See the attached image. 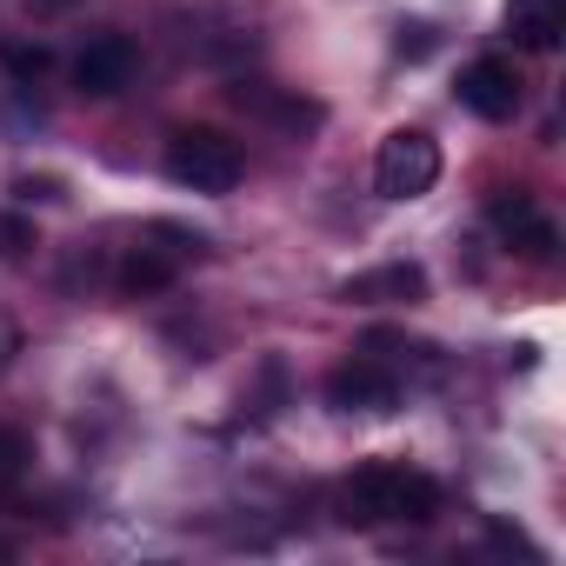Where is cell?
<instances>
[{
	"label": "cell",
	"instance_id": "e0dca14e",
	"mask_svg": "<svg viewBox=\"0 0 566 566\" xmlns=\"http://www.w3.org/2000/svg\"><path fill=\"white\" fill-rule=\"evenodd\" d=\"M28 8H41V14H67V8H81V0H28Z\"/></svg>",
	"mask_w": 566,
	"mask_h": 566
},
{
	"label": "cell",
	"instance_id": "2e32d148",
	"mask_svg": "<svg viewBox=\"0 0 566 566\" xmlns=\"http://www.w3.org/2000/svg\"><path fill=\"white\" fill-rule=\"evenodd\" d=\"M34 247V227L14 220V213H0V253H28Z\"/></svg>",
	"mask_w": 566,
	"mask_h": 566
},
{
	"label": "cell",
	"instance_id": "5b68a950",
	"mask_svg": "<svg viewBox=\"0 0 566 566\" xmlns=\"http://www.w3.org/2000/svg\"><path fill=\"white\" fill-rule=\"evenodd\" d=\"M453 94H460V107L480 114V120H513V114H520V74H513V61H500V54L467 61Z\"/></svg>",
	"mask_w": 566,
	"mask_h": 566
},
{
	"label": "cell",
	"instance_id": "30bf717a",
	"mask_svg": "<svg viewBox=\"0 0 566 566\" xmlns=\"http://www.w3.org/2000/svg\"><path fill=\"white\" fill-rule=\"evenodd\" d=\"M506 34L526 54H553L566 34V0H506Z\"/></svg>",
	"mask_w": 566,
	"mask_h": 566
},
{
	"label": "cell",
	"instance_id": "9a60e30c",
	"mask_svg": "<svg viewBox=\"0 0 566 566\" xmlns=\"http://www.w3.org/2000/svg\"><path fill=\"white\" fill-rule=\"evenodd\" d=\"M14 200H67V180H54V174H21V180H14Z\"/></svg>",
	"mask_w": 566,
	"mask_h": 566
},
{
	"label": "cell",
	"instance_id": "6da1fadb",
	"mask_svg": "<svg viewBox=\"0 0 566 566\" xmlns=\"http://www.w3.org/2000/svg\"><path fill=\"white\" fill-rule=\"evenodd\" d=\"M440 513V486L413 467H360L340 486V520L347 526H380V520H433Z\"/></svg>",
	"mask_w": 566,
	"mask_h": 566
},
{
	"label": "cell",
	"instance_id": "7c38bea8",
	"mask_svg": "<svg viewBox=\"0 0 566 566\" xmlns=\"http://www.w3.org/2000/svg\"><path fill=\"white\" fill-rule=\"evenodd\" d=\"M28 460H34L28 433H21V427H0V480H21V473H28Z\"/></svg>",
	"mask_w": 566,
	"mask_h": 566
},
{
	"label": "cell",
	"instance_id": "9c48e42d",
	"mask_svg": "<svg viewBox=\"0 0 566 566\" xmlns=\"http://www.w3.org/2000/svg\"><path fill=\"white\" fill-rule=\"evenodd\" d=\"M340 301H360V307H420V301H427V266H413V260L374 266V273L347 280Z\"/></svg>",
	"mask_w": 566,
	"mask_h": 566
},
{
	"label": "cell",
	"instance_id": "4fadbf2b",
	"mask_svg": "<svg viewBox=\"0 0 566 566\" xmlns=\"http://www.w3.org/2000/svg\"><path fill=\"white\" fill-rule=\"evenodd\" d=\"M0 61H8V74H14V81H41V74L54 67V54H48V48H0Z\"/></svg>",
	"mask_w": 566,
	"mask_h": 566
},
{
	"label": "cell",
	"instance_id": "7a4b0ae2",
	"mask_svg": "<svg viewBox=\"0 0 566 566\" xmlns=\"http://www.w3.org/2000/svg\"><path fill=\"white\" fill-rule=\"evenodd\" d=\"M167 174L180 187H193V193H233L240 174H247V154L213 127H180L167 140Z\"/></svg>",
	"mask_w": 566,
	"mask_h": 566
},
{
	"label": "cell",
	"instance_id": "52a82bcc",
	"mask_svg": "<svg viewBox=\"0 0 566 566\" xmlns=\"http://www.w3.org/2000/svg\"><path fill=\"white\" fill-rule=\"evenodd\" d=\"M134 67H140V48H134L127 34H101V41H87V54L74 61V87H81L87 101H114V94L134 81Z\"/></svg>",
	"mask_w": 566,
	"mask_h": 566
},
{
	"label": "cell",
	"instance_id": "277c9868",
	"mask_svg": "<svg viewBox=\"0 0 566 566\" xmlns=\"http://www.w3.org/2000/svg\"><path fill=\"white\" fill-rule=\"evenodd\" d=\"M486 213H493V227L513 240V253H520V260H539V266H546V260H559V227L533 207V193H526V187H500V193L486 200Z\"/></svg>",
	"mask_w": 566,
	"mask_h": 566
},
{
	"label": "cell",
	"instance_id": "3957f363",
	"mask_svg": "<svg viewBox=\"0 0 566 566\" xmlns=\"http://www.w3.org/2000/svg\"><path fill=\"white\" fill-rule=\"evenodd\" d=\"M433 180H440V140L433 134L400 127L380 140V154H374V193L380 200H420V193H433Z\"/></svg>",
	"mask_w": 566,
	"mask_h": 566
},
{
	"label": "cell",
	"instance_id": "5bb4252c",
	"mask_svg": "<svg viewBox=\"0 0 566 566\" xmlns=\"http://www.w3.org/2000/svg\"><path fill=\"white\" fill-rule=\"evenodd\" d=\"M394 48H400V61H427V54L440 48V34H433L427 21H413V28H400V41H394Z\"/></svg>",
	"mask_w": 566,
	"mask_h": 566
},
{
	"label": "cell",
	"instance_id": "ba28073f",
	"mask_svg": "<svg viewBox=\"0 0 566 566\" xmlns=\"http://www.w3.org/2000/svg\"><path fill=\"white\" fill-rule=\"evenodd\" d=\"M233 107H240V114H260V120H273L280 134H314V127L327 120V107H321V101L280 94V87H266V81H233Z\"/></svg>",
	"mask_w": 566,
	"mask_h": 566
},
{
	"label": "cell",
	"instance_id": "8fae6325",
	"mask_svg": "<svg viewBox=\"0 0 566 566\" xmlns=\"http://www.w3.org/2000/svg\"><path fill=\"white\" fill-rule=\"evenodd\" d=\"M174 273H180L174 253H160V247H134V253L120 260V294H127V301H140V294H167V287H174Z\"/></svg>",
	"mask_w": 566,
	"mask_h": 566
},
{
	"label": "cell",
	"instance_id": "8992f818",
	"mask_svg": "<svg viewBox=\"0 0 566 566\" xmlns=\"http://www.w3.org/2000/svg\"><path fill=\"white\" fill-rule=\"evenodd\" d=\"M327 407H340V413H394L400 407V380L380 360H340L327 374Z\"/></svg>",
	"mask_w": 566,
	"mask_h": 566
}]
</instances>
